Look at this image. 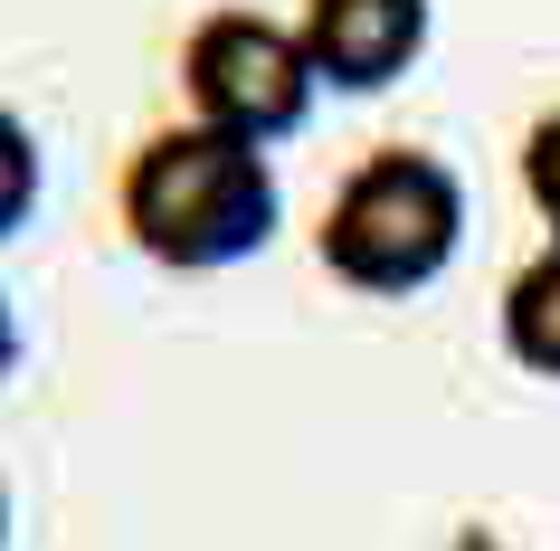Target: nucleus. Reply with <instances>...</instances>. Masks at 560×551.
I'll use <instances>...</instances> for the list:
<instances>
[{
  "label": "nucleus",
  "mask_w": 560,
  "mask_h": 551,
  "mask_svg": "<svg viewBox=\"0 0 560 551\" xmlns=\"http://www.w3.org/2000/svg\"><path fill=\"white\" fill-rule=\"evenodd\" d=\"M115 229L162 276H219L285 229V191H276L266 144H237V134H209V124H162L124 152Z\"/></svg>",
  "instance_id": "obj_1"
},
{
  "label": "nucleus",
  "mask_w": 560,
  "mask_h": 551,
  "mask_svg": "<svg viewBox=\"0 0 560 551\" xmlns=\"http://www.w3.org/2000/svg\"><path fill=\"white\" fill-rule=\"evenodd\" d=\"M428 0H295V38L324 95H381L428 58Z\"/></svg>",
  "instance_id": "obj_4"
},
{
  "label": "nucleus",
  "mask_w": 560,
  "mask_h": 551,
  "mask_svg": "<svg viewBox=\"0 0 560 551\" xmlns=\"http://www.w3.org/2000/svg\"><path fill=\"white\" fill-rule=\"evenodd\" d=\"M456 551H513V542H503V532H466Z\"/></svg>",
  "instance_id": "obj_9"
},
{
  "label": "nucleus",
  "mask_w": 560,
  "mask_h": 551,
  "mask_svg": "<svg viewBox=\"0 0 560 551\" xmlns=\"http://www.w3.org/2000/svg\"><path fill=\"white\" fill-rule=\"evenodd\" d=\"M513 181H523L532 219H541V229L560 238V105H541V115H532L523 152H513Z\"/></svg>",
  "instance_id": "obj_7"
},
{
  "label": "nucleus",
  "mask_w": 560,
  "mask_h": 551,
  "mask_svg": "<svg viewBox=\"0 0 560 551\" xmlns=\"http://www.w3.org/2000/svg\"><path fill=\"white\" fill-rule=\"evenodd\" d=\"M0 551H10V485H0Z\"/></svg>",
  "instance_id": "obj_10"
},
{
  "label": "nucleus",
  "mask_w": 560,
  "mask_h": 551,
  "mask_svg": "<svg viewBox=\"0 0 560 551\" xmlns=\"http://www.w3.org/2000/svg\"><path fill=\"white\" fill-rule=\"evenodd\" d=\"M20 371V314H10V295H0V380Z\"/></svg>",
  "instance_id": "obj_8"
},
{
  "label": "nucleus",
  "mask_w": 560,
  "mask_h": 551,
  "mask_svg": "<svg viewBox=\"0 0 560 551\" xmlns=\"http://www.w3.org/2000/svg\"><path fill=\"white\" fill-rule=\"evenodd\" d=\"M180 105H190V124H209V134H237V144H285V134H304L314 124V58H304L295 20H276V10H257V0H219V10H200L190 30H180Z\"/></svg>",
  "instance_id": "obj_3"
},
{
  "label": "nucleus",
  "mask_w": 560,
  "mask_h": 551,
  "mask_svg": "<svg viewBox=\"0 0 560 551\" xmlns=\"http://www.w3.org/2000/svg\"><path fill=\"white\" fill-rule=\"evenodd\" d=\"M494 333H503V361L532 380H560V238H541L494 295Z\"/></svg>",
  "instance_id": "obj_5"
},
{
  "label": "nucleus",
  "mask_w": 560,
  "mask_h": 551,
  "mask_svg": "<svg viewBox=\"0 0 560 551\" xmlns=\"http://www.w3.org/2000/svg\"><path fill=\"white\" fill-rule=\"evenodd\" d=\"M456 248H466V181L428 144H371L361 162H342V181L324 191V219H314L324 276L371 305L428 295L456 266Z\"/></svg>",
  "instance_id": "obj_2"
},
{
  "label": "nucleus",
  "mask_w": 560,
  "mask_h": 551,
  "mask_svg": "<svg viewBox=\"0 0 560 551\" xmlns=\"http://www.w3.org/2000/svg\"><path fill=\"white\" fill-rule=\"evenodd\" d=\"M38 191H48V152H38L20 105H0V248L38 219Z\"/></svg>",
  "instance_id": "obj_6"
}]
</instances>
